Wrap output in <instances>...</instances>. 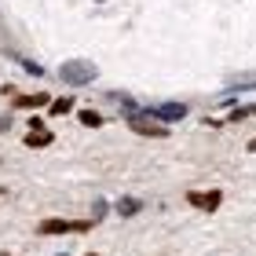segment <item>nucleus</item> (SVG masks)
<instances>
[{
  "label": "nucleus",
  "instance_id": "obj_17",
  "mask_svg": "<svg viewBox=\"0 0 256 256\" xmlns=\"http://www.w3.org/2000/svg\"><path fill=\"white\" fill-rule=\"evenodd\" d=\"M59 256H62V252H59Z\"/></svg>",
  "mask_w": 256,
  "mask_h": 256
},
{
  "label": "nucleus",
  "instance_id": "obj_9",
  "mask_svg": "<svg viewBox=\"0 0 256 256\" xmlns=\"http://www.w3.org/2000/svg\"><path fill=\"white\" fill-rule=\"evenodd\" d=\"M249 118H256V102H249V106H234L227 114L224 124H238V121H249Z\"/></svg>",
  "mask_w": 256,
  "mask_h": 256
},
{
  "label": "nucleus",
  "instance_id": "obj_13",
  "mask_svg": "<svg viewBox=\"0 0 256 256\" xmlns=\"http://www.w3.org/2000/svg\"><path fill=\"white\" fill-rule=\"evenodd\" d=\"M22 66H26V74H33V77H40V74H44V70L33 62V59H22Z\"/></svg>",
  "mask_w": 256,
  "mask_h": 256
},
{
  "label": "nucleus",
  "instance_id": "obj_8",
  "mask_svg": "<svg viewBox=\"0 0 256 256\" xmlns=\"http://www.w3.org/2000/svg\"><path fill=\"white\" fill-rule=\"evenodd\" d=\"M114 212L118 216H136V212H143V202H139V198H118V202H114Z\"/></svg>",
  "mask_w": 256,
  "mask_h": 256
},
{
  "label": "nucleus",
  "instance_id": "obj_3",
  "mask_svg": "<svg viewBox=\"0 0 256 256\" xmlns=\"http://www.w3.org/2000/svg\"><path fill=\"white\" fill-rule=\"evenodd\" d=\"M96 220H59V216H48L37 224V234H70V230H92Z\"/></svg>",
  "mask_w": 256,
  "mask_h": 256
},
{
  "label": "nucleus",
  "instance_id": "obj_12",
  "mask_svg": "<svg viewBox=\"0 0 256 256\" xmlns=\"http://www.w3.org/2000/svg\"><path fill=\"white\" fill-rule=\"evenodd\" d=\"M230 88H252L256 84V74H238V77H227Z\"/></svg>",
  "mask_w": 256,
  "mask_h": 256
},
{
  "label": "nucleus",
  "instance_id": "obj_14",
  "mask_svg": "<svg viewBox=\"0 0 256 256\" xmlns=\"http://www.w3.org/2000/svg\"><path fill=\"white\" fill-rule=\"evenodd\" d=\"M8 128H11V118L4 114V118H0V132H8Z\"/></svg>",
  "mask_w": 256,
  "mask_h": 256
},
{
  "label": "nucleus",
  "instance_id": "obj_4",
  "mask_svg": "<svg viewBox=\"0 0 256 256\" xmlns=\"http://www.w3.org/2000/svg\"><path fill=\"white\" fill-rule=\"evenodd\" d=\"M187 205H194V208H202V212L212 216L216 208L224 205V190H220V187H208V190H187Z\"/></svg>",
  "mask_w": 256,
  "mask_h": 256
},
{
  "label": "nucleus",
  "instance_id": "obj_2",
  "mask_svg": "<svg viewBox=\"0 0 256 256\" xmlns=\"http://www.w3.org/2000/svg\"><path fill=\"white\" fill-rule=\"evenodd\" d=\"M96 77H99L96 62H84V59H70V62H62V66H59V80H66V84H74V88L92 84Z\"/></svg>",
  "mask_w": 256,
  "mask_h": 256
},
{
  "label": "nucleus",
  "instance_id": "obj_7",
  "mask_svg": "<svg viewBox=\"0 0 256 256\" xmlns=\"http://www.w3.org/2000/svg\"><path fill=\"white\" fill-rule=\"evenodd\" d=\"M48 143H55L52 128H33V132H26V146L30 150H40V146H48Z\"/></svg>",
  "mask_w": 256,
  "mask_h": 256
},
{
  "label": "nucleus",
  "instance_id": "obj_11",
  "mask_svg": "<svg viewBox=\"0 0 256 256\" xmlns=\"http://www.w3.org/2000/svg\"><path fill=\"white\" fill-rule=\"evenodd\" d=\"M77 121L84 124V128H102V114H96V110H77Z\"/></svg>",
  "mask_w": 256,
  "mask_h": 256
},
{
  "label": "nucleus",
  "instance_id": "obj_1",
  "mask_svg": "<svg viewBox=\"0 0 256 256\" xmlns=\"http://www.w3.org/2000/svg\"><path fill=\"white\" fill-rule=\"evenodd\" d=\"M124 121H128V128H132L136 136H150V139H165V136H168V124L154 121L146 110H139V106L124 110Z\"/></svg>",
  "mask_w": 256,
  "mask_h": 256
},
{
  "label": "nucleus",
  "instance_id": "obj_6",
  "mask_svg": "<svg viewBox=\"0 0 256 256\" xmlns=\"http://www.w3.org/2000/svg\"><path fill=\"white\" fill-rule=\"evenodd\" d=\"M52 96L48 92H37V96H15L11 99V110H37V106H48Z\"/></svg>",
  "mask_w": 256,
  "mask_h": 256
},
{
  "label": "nucleus",
  "instance_id": "obj_15",
  "mask_svg": "<svg viewBox=\"0 0 256 256\" xmlns=\"http://www.w3.org/2000/svg\"><path fill=\"white\" fill-rule=\"evenodd\" d=\"M249 154H256V136L249 139Z\"/></svg>",
  "mask_w": 256,
  "mask_h": 256
},
{
  "label": "nucleus",
  "instance_id": "obj_16",
  "mask_svg": "<svg viewBox=\"0 0 256 256\" xmlns=\"http://www.w3.org/2000/svg\"><path fill=\"white\" fill-rule=\"evenodd\" d=\"M88 256H96V252H88Z\"/></svg>",
  "mask_w": 256,
  "mask_h": 256
},
{
  "label": "nucleus",
  "instance_id": "obj_5",
  "mask_svg": "<svg viewBox=\"0 0 256 256\" xmlns=\"http://www.w3.org/2000/svg\"><path fill=\"white\" fill-rule=\"evenodd\" d=\"M154 121H161V124H172V121H183L187 118V102H161V106H150L146 110Z\"/></svg>",
  "mask_w": 256,
  "mask_h": 256
},
{
  "label": "nucleus",
  "instance_id": "obj_10",
  "mask_svg": "<svg viewBox=\"0 0 256 256\" xmlns=\"http://www.w3.org/2000/svg\"><path fill=\"white\" fill-rule=\"evenodd\" d=\"M74 106H77V102L70 99V96H62V99H52L48 102V114H52V118H62V114H70Z\"/></svg>",
  "mask_w": 256,
  "mask_h": 256
}]
</instances>
